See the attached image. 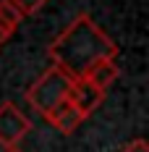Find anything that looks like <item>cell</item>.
I'll return each mask as SVG.
<instances>
[{"instance_id":"6da1fadb","label":"cell","mask_w":149,"mask_h":152,"mask_svg":"<svg viewBox=\"0 0 149 152\" xmlns=\"http://www.w3.org/2000/svg\"><path fill=\"white\" fill-rule=\"evenodd\" d=\"M47 55L52 66L63 74H68L71 79H84L94 63L118 58V45L105 34L102 26L89 13H78L50 42Z\"/></svg>"},{"instance_id":"7a4b0ae2","label":"cell","mask_w":149,"mask_h":152,"mask_svg":"<svg viewBox=\"0 0 149 152\" xmlns=\"http://www.w3.org/2000/svg\"><path fill=\"white\" fill-rule=\"evenodd\" d=\"M71 84H73V79H71L68 74H63L60 68L52 66V68H47L45 74H42L29 89H26V102H29V105L45 118L47 110H52L60 100L68 97Z\"/></svg>"},{"instance_id":"8fae6325","label":"cell","mask_w":149,"mask_h":152,"mask_svg":"<svg viewBox=\"0 0 149 152\" xmlns=\"http://www.w3.org/2000/svg\"><path fill=\"white\" fill-rule=\"evenodd\" d=\"M5 152H21V150H18V147H11V150H5Z\"/></svg>"},{"instance_id":"9c48e42d","label":"cell","mask_w":149,"mask_h":152,"mask_svg":"<svg viewBox=\"0 0 149 152\" xmlns=\"http://www.w3.org/2000/svg\"><path fill=\"white\" fill-rule=\"evenodd\" d=\"M120 152H149V144L144 139H134V142H128Z\"/></svg>"},{"instance_id":"5b68a950","label":"cell","mask_w":149,"mask_h":152,"mask_svg":"<svg viewBox=\"0 0 149 152\" xmlns=\"http://www.w3.org/2000/svg\"><path fill=\"white\" fill-rule=\"evenodd\" d=\"M45 121L50 123V126H55L60 134H65V137H68V134H73V131L86 121V118H84V115L71 105V100L65 97V100H60L52 110H47V113H45Z\"/></svg>"},{"instance_id":"30bf717a","label":"cell","mask_w":149,"mask_h":152,"mask_svg":"<svg viewBox=\"0 0 149 152\" xmlns=\"http://www.w3.org/2000/svg\"><path fill=\"white\" fill-rule=\"evenodd\" d=\"M8 39H11V34H8V31L3 29V26H0V50H3V45H5Z\"/></svg>"},{"instance_id":"ba28073f","label":"cell","mask_w":149,"mask_h":152,"mask_svg":"<svg viewBox=\"0 0 149 152\" xmlns=\"http://www.w3.org/2000/svg\"><path fill=\"white\" fill-rule=\"evenodd\" d=\"M11 3H13L16 8H18V13H21L24 18H26V16L39 13V11L45 8V5L50 3V0H11Z\"/></svg>"},{"instance_id":"52a82bcc","label":"cell","mask_w":149,"mask_h":152,"mask_svg":"<svg viewBox=\"0 0 149 152\" xmlns=\"http://www.w3.org/2000/svg\"><path fill=\"white\" fill-rule=\"evenodd\" d=\"M21 21H24V16L18 13V8H16L13 3L11 0H0V26L8 34H13L21 26Z\"/></svg>"},{"instance_id":"277c9868","label":"cell","mask_w":149,"mask_h":152,"mask_svg":"<svg viewBox=\"0 0 149 152\" xmlns=\"http://www.w3.org/2000/svg\"><path fill=\"white\" fill-rule=\"evenodd\" d=\"M68 100H71V105L84 115V118H89L92 113L97 110V107L102 105L105 100V92L97 89L94 84H92L89 79H73V84H71V92H68Z\"/></svg>"},{"instance_id":"8992f818","label":"cell","mask_w":149,"mask_h":152,"mask_svg":"<svg viewBox=\"0 0 149 152\" xmlns=\"http://www.w3.org/2000/svg\"><path fill=\"white\" fill-rule=\"evenodd\" d=\"M84 79H89L97 89L107 92V89H110V87H113V84L120 79V66L115 63V58L100 61V63H94L89 71H86V76H84Z\"/></svg>"},{"instance_id":"3957f363","label":"cell","mask_w":149,"mask_h":152,"mask_svg":"<svg viewBox=\"0 0 149 152\" xmlns=\"http://www.w3.org/2000/svg\"><path fill=\"white\" fill-rule=\"evenodd\" d=\"M31 131V121L24 115V110L16 102H3L0 105V144L5 150L18 147V142Z\"/></svg>"}]
</instances>
